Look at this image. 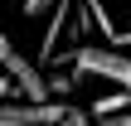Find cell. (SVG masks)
<instances>
[{
  "label": "cell",
  "instance_id": "1",
  "mask_svg": "<svg viewBox=\"0 0 131 126\" xmlns=\"http://www.w3.org/2000/svg\"><path fill=\"white\" fill-rule=\"evenodd\" d=\"M73 78H102V83H112L117 92L131 87V58L122 49H112V44H83L78 53H73Z\"/></svg>",
  "mask_w": 131,
  "mask_h": 126
},
{
  "label": "cell",
  "instance_id": "8",
  "mask_svg": "<svg viewBox=\"0 0 131 126\" xmlns=\"http://www.w3.org/2000/svg\"><path fill=\"white\" fill-rule=\"evenodd\" d=\"M102 126H131V112H122V117H107Z\"/></svg>",
  "mask_w": 131,
  "mask_h": 126
},
{
  "label": "cell",
  "instance_id": "4",
  "mask_svg": "<svg viewBox=\"0 0 131 126\" xmlns=\"http://www.w3.org/2000/svg\"><path fill=\"white\" fill-rule=\"evenodd\" d=\"M122 112H131V87L107 92V97H97V102L88 107V117H92V121H107V117H122Z\"/></svg>",
  "mask_w": 131,
  "mask_h": 126
},
{
  "label": "cell",
  "instance_id": "5",
  "mask_svg": "<svg viewBox=\"0 0 131 126\" xmlns=\"http://www.w3.org/2000/svg\"><path fill=\"white\" fill-rule=\"evenodd\" d=\"M58 126H92V117H88V107H68V117Z\"/></svg>",
  "mask_w": 131,
  "mask_h": 126
},
{
  "label": "cell",
  "instance_id": "10",
  "mask_svg": "<svg viewBox=\"0 0 131 126\" xmlns=\"http://www.w3.org/2000/svg\"><path fill=\"white\" fill-rule=\"evenodd\" d=\"M0 126H15V121H0Z\"/></svg>",
  "mask_w": 131,
  "mask_h": 126
},
{
  "label": "cell",
  "instance_id": "7",
  "mask_svg": "<svg viewBox=\"0 0 131 126\" xmlns=\"http://www.w3.org/2000/svg\"><path fill=\"white\" fill-rule=\"evenodd\" d=\"M10 92H15V83L5 78V68H0V102H10Z\"/></svg>",
  "mask_w": 131,
  "mask_h": 126
},
{
  "label": "cell",
  "instance_id": "6",
  "mask_svg": "<svg viewBox=\"0 0 131 126\" xmlns=\"http://www.w3.org/2000/svg\"><path fill=\"white\" fill-rule=\"evenodd\" d=\"M49 5H53V0H24V15H29V19H34V15H44V10H49Z\"/></svg>",
  "mask_w": 131,
  "mask_h": 126
},
{
  "label": "cell",
  "instance_id": "3",
  "mask_svg": "<svg viewBox=\"0 0 131 126\" xmlns=\"http://www.w3.org/2000/svg\"><path fill=\"white\" fill-rule=\"evenodd\" d=\"M73 15H78V0H53V10H49V29H44V49H39L44 63L58 58V39H63V29L73 24Z\"/></svg>",
  "mask_w": 131,
  "mask_h": 126
},
{
  "label": "cell",
  "instance_id": "9",
  "mask_svg": "<svg viewBox=\"0 0 131 126\" xmlns=\"http://www.w3.org/2000/svg\"><path fill=\"white\" fill-rule=\"evenodd\" d=\"M83 5H102V0H83Z\"/></svg>",
  "mask_w": 131,
  "mask_h": 126
},
{
  "label": "cell",
  "instance_id": "2",
  "mask_svg": "<svg viewBox=\"0 0 131 126\" xmlns=\"http://www.w3.org/2000/svg\"><path fill=\"white\" fill-rule=\"evenodd\" d=\"M0 68H5V78L15 83V92H19L24 102H53V97H49V78L39 73V63L24 58V53L10 44L5 29H0Z\"/></svg>",
  "mask_w": 131,
  "mask_h": 126
}]
</instances>
